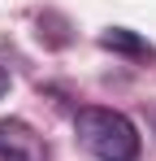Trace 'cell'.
I'll list each match as a JSON object with an SVG mask.
<instances>
[{
	"label": "cell",
	"mask_w": 156,
	"mask_h": 161,
	"mask_svg": "<svg viewBox=\"0 0 156 161\" xmlns=\"http://www.w3.org/2000/svg\"><path fill=\"white\" fill-rule=\"evenodd\" d=\"M74 135L96 161H134L139 157V131L117 109L87 105L74 113Z\"/></svg>",
	"instance_id": "6da1fadb"
},
{
	"label": "cell",
	"mask_w": 156,
	"mask_h": 161,
	"mask_svg": "<svg viewBox=\"0 0 156 161\" xmlns=\"http://www.w3.org/2000/svg\"><path fill=\"white\" fill-rule=\"evenodd\" d=\"M44 139L26 126L22 118H0V161H44Z\"/></svg>",
	"instance_id": "7a4b0ae2"
},
{
	"label": "cell",
	"mask_w": 156,
	"mask_h": 161,
	"mask_svg": "<svg viewBox=\"0 0 156 161\" xmlns=\"http://www.w3.org/2000/svg\"><path fill=\"white\" fill-rule=\"evenodd\" d=\"M100 48H108V53H117V57H130V61H152L156 48L139 35V31H126V26H108L100 31Z\"/></svg>",
	"instance_id": "3957f363"
},
{
	"label": "cell",
	"mask_w": 156,
	"mask_h": 161,
	"mask_svg": "<svg viewBox=\"0 0 156 161\" xmlns=\"http://www.w3.org/2000/svg\"><path fill=\"white\" fill-rule=\"evenodd\" d=\"M4 92H9V70L0 65V96H4Z\"/></svg>",
	"instance_id": "277c9868"
}]
</instances>
